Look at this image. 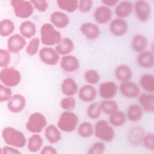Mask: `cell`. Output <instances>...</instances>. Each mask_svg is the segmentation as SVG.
Masks as SVG:
<instances>
[{
  "label": "cell",
  "mask_w": 154,
  "mask_h": 154,
  "mask_svg": "<svg viewBox=\"0 0 154 154\" xmlns=\"http://www.w3.org/2000/svg\"><path fill=\"white\" fill-rule=\"evenodd\" d=\"M2 137L7 144L16 148H22L26 143L24 134L10 126L4 128L2 131Z\"/></svg>",
  "instance_id": "obj_1"
},
{
  "label": "cell",
  "mask_w": 154,
  "mask_h": 154,
  "mask_svg": "<svg viewBox=\"0 0 154 154\" xmlns=\"http://www.w3.org/2000/svg\"><path fill=\"white\" fill-rule=\"evenodd\" d=\"M41 42L47 46L58 44L61 40V33L57 31L51 23L43 24L40 29Z\"/></svg>",
  "instance_id": "obj_2"
},
{
  "label": "cell",
  "mask_w": 154,
  "mask_h": 154,
  "mask_svg": "<svg viewBox=\"0 0 154 154\" xmlns=\"http://www.w3.org/2000/svg\"><path fill=\"white\" fill-rule=\"evenodd\" d=\"M94 132L97 138L105 142L112 141L115 137L114 129L104 119L98 120L95 123Z\"/></svg>",
  "instance_id": "obj_3"
},
{
  "label": "cell",
  "mask_w": 154,
  "mask_h": 154,
  "mask_svg": "<svg viewBox=\"0 0 154 154\" xmlns=\"http://www.w3.org/2000/svg\"><path fill=\"white\" fill-rule=\"evenodd\" d=\"M79 122L77 115L72 111H64L60 116L58 122V128L66 132H73L76 128Z\"/></svg>",
  "instance_id": "obj_4"
},
{
  "label": "cell",
  "mask_w": 154,
  "mask_h": 154,
  "mask_svg": "<svg viewBox=\"0 0 154 154\" xmlns=\"http://www.w3.org/2000/svg\"><path fill=\"white\" fill-rule=\"evenodd\" d=\"M21 79L20 72L13 67H5L0 72V81L8 87L17 85Z\"/></svg>",
  "instance_id": "obj_5"
},
{
  "label": "cell",
  "mask_w": 154,
  "mask_h": 154,
  "mask_svg": "<svg viewBox=\"0 0 154 154\" xmlns=\"http://www.w3.org/2000/svg\"><path fill=\"white\" fill-rule=\"evenodd\" d=\"M46 119L43 114L40 112H34L28 117L26 123L27 130L34 134H38L42 131L46 125Z\"/></svg>",
  "instance_id": "obj_6"
},
{
  "label": "cell",
  "mask_w": 154,
  "mask_h": 154,
  "mask_svg": "<svg viewBox=\"0 0 154 154\" xmlns=\"http://www.w3.org/2000/svg\"><path fill=\"white\" fill-rule=\"evenodd\" d=\"M15 15L20 18L26 19L31 16L34 8L31 3L26 0H11Z\"/></svg>",
  "instance_id": "obj_7"
},
{
  "label": "cell",
  "mask_w": 154,
  "mask_h": 154,
  "mask_svg": "<svg viewBox=\"0 0 154 154\" xmlns=\"http://www.w3.org/2000/svg\"><path fill=\"white\" fill-rule=\"evenodd\" d=\"M39 56L43 63L50 66L57 64L60 59L59 54L57 51L48 47L42 48L39 51Z\"/></svg>",
  "instance_id": "obj_8"
},
{
  "label": "cell",
  "mask_w": 154,
  "mask_h": 154,
  "mask_svg": "<svg viewBox=\"0 0 154 154\" xmlns=\"http://www.w3.org/2000/svg\"><path fill=\"white\" fill-rule=\"evenodd\" d=\"M120 90L123 96L129 99L135 98L140 94V89L138 85L131 81L122 82L120 85Z\"/></svg>",
  "instance_id": "obj_9"
},
{
  "label": "cell",
  "mask_w": 154,
  "mask_h": 154,
  "mask_svg": "<svg viewBox=\"0 0 154 154\" xmlns=\"http://www.w3.org/2000/svg\"><path fill=\"white\" fill-rule=\"evenodd\" d=\"M135 12L140 21L146 22L151 14V7L146 1L138 0L135 4Z\"/></svg>",
  "instance_id": "obj_10"
},
{
  "label": "cell",
  "mask_w": 154,
  "mask_h": 154,
  "mask_svg": "<svg viewBox=\"0 0 154 154\" xmlns=\"http://www.w3.org/2000/svg\"><path fill=\"white\" fill-rule=\"evenodd\" d=\"M26 99L25 97L20 94H16L11 96L8 100L7 108L13 113H19L25 107Z\"/></svg>",
  "instance_id": "obj_11"
},
{
  "label": "cell",
  "mask_w": 154,
  "mask_h": 154,
  "mask_svg": "<svg viewBox=\"0 0 154 154\" xmlns=\"http://www.w3.org/2000/svg\"><path fill=\"white\" fill-rule=\"evenodd\" d=\"M117 93V85L114 82H105L99 85V95L102 98L104 99H111L116 96Z\"/></svg>",
  "instance_id": "obj_12"
},
{
  "label": "cell",
  "mask_w": 154,
  "mask_h": 154,
  "mask_svg": "<svg viewBox=\"0 0 154 154\" xmlns=\"http://www.w3.org/2000/svg\"><path fill=\"white\" fill-rule=\"evenodd\" d=\"M26 44V42L25 38L19 34H15L11 35L7 41L8 51L14 54L21 51Z\"/></svg>",
  "instance_id": "obj_13"
},
{
  "label": "cell",
  "mask_w": 154,
  "mask_h": 154,
  "mask_svg": "<svg viewBox=\"0 0 154 154\" xmlns=\"http://www.w3.org/2000/svg\"><path fill=\"white\" fill-rule=\"evenodd\" d=\"M109 27L111 32L113 35L120 37L125 35L127 32L128 24L125 20L122 18H117L112 20Z\"/></svg>",
  "instance_id": "obj_14"
},
{
  "label": "cell",
  "mask_w": 154,
  "mask_h": 154,
  "mask_svg": "<svg viewBox=\"0 0 154 154\" xmlns=\"http://www.w3.org/2000/svg\"><path fill=\"white\" fill-rule=\"evenodd\" d=\"M80 31L87 38L91 40H94L99 37L100 34L99 27L94 23L91 22H85L81 25Z\"/></svg>",
  "instance_id": "obj_15"
},
{
  "label": "cell",
  "mask_w": 154,
  "mask_h": 154,
  "mask_svg": "<svg viewBox=\"0 0 154 154\" xmlns=\"http://www.w3.org/2000/svg\"><path fill=\"white\" fill-rule=\"evenodd\" d=\"M60 66L61 69L64 70L68 72H73L78 69L79 63L78 59L76 57L67 55L62 57Z\"/></svg>",
  "instance_id": "obj_16"
},
{
  "label": "cell",
  "mask_w": 154,
  "mask_h": 154,
  "mask_svg": "<svg viewBox=\"0 0 154 154\" xmlns=\"http://www.w3.org/2000/svg\"><path fill=\"white\" fill-rule=\"evenodd\" d=\"M94 17L97 23L104 24L108 22L111 19L112 11L111 9L106 6H100L95 10Z\"/></svg>",
  "instance_id": "obj_17"
},
{
  "label": "cell",
  "mask_w": 154,
  "mask_h": 154,
  "mask_svg": "<svg viewBox=\"0 0 154 154\" xmlns=\"http://www.w3.org/2000/svg\"><path fill=\"white\" fill-rule=\"evenodd\" d=\"M79 99L84 102H91L97 96V91L91 85H84L79 90Z\"/></svg>",
  "instance_id": "obj_18"
},
{
  "label": "cell",
  "mask_w": 154,
  "mask_h": 154,
  "mask_svg": "<svg viewBox=\"0 0 154 154\" xmlns=\"http://www.w3.org/2000/svg\"><path fill=\"white\" fill-rule=\"evenodd\" d=\"M144 135V131L141 126L132 128L128 133V139L129 143L134 146H138L141 144L142 139Z\"/></svg>",
  "instance_id": "obj_19"
},
{
  "label": "cell",
  "mask_w": 154,
  "mask_h": 154,
  "mask_svg": "<svg viewBox=\"0 0 154 154\" xmlns=\"http://www.w3.org/2000/svg\"><path fill=\"white\" fill-rule=\"evenodd\" d=\"M61 90L64 95L72 96L78 92V86L73 78H67L63 81L61 84Z\"/></svg>",
  "instance_id": "obj_20"
},
{
  "label": "cell",
  "mask_w": 154,
  "mask_h": 154,
  "mask_svg": "<svg viewBox=\"0 0 154 154\" xmlns=\"http://www.w3.org/2000/svg\"><path fill=\"white\" fill-rule=\"evenodd\" d=\"M137 63L143 69H150L154 66V55L149 51H144L138 55Z\"/></svg>",
  "instance_id": "obj_21"
},
{
  "label": "cell",
  "mask_w": 154,
  "mask_h": 154,
  "mask_svg": "<svg viewBox=\"0 0 154 154\" xmlns=\"http://www.w3.org/2000/svg\"><path fill=\"white\" fill-rule=\"evenodd\" d=\"M138 96V102L143 110L147 112H153L154 95L153 94L142 93Z\"/></svg>",
  "instance_id": "obj_22"
},
{
  "label": "cell",
  "mask_w": 154,
  "mask_h": 154,
  "mask_svg": "<svg viewBox=\"0 0 154 154\" xmlns=\"http://www.w3.org/2000/svg\"><path fill=\"white\" fill-rule=\"evenodd\" d=\"M134 9L133 4L129 1H123L120 2L115 10L116 14L119 18H126L129 17Z\"/></svg>",
  "instance_id": "obj_23"
},
{
  "label": "cell",
  "mask_w": 154,
  "mask_h": 154,
  "mask_svg": "<svg viewBox=\"0 0 154 154\" xmlns=\"http://www.w3.org/2000/svg\"><path fill=\"white\" fill-rule=\"evenodd\" d=\"M51 22L56 27L63 28L66 27L69 23V17L64 13L55 11L52 13L50 17Z\"/></svg>",
  "instance_id": "obj_24"
},
{
  "label": "cell",
  "mask_w": 154,
  "mask_h": 154,
  "mask_svg": "<svg viewBox=\"0 0 154 154\" xmlns=\"http://www.w3.org/2000/svg\"><path fill=\"white\" fill-rule=\"evenodd\" d=\"M45 135L51 144H55L61 139V134L60 130L53 125H48L45 128Z\"/></svg>",
  "instance_id": "obj_25"
},
{
  "label": "cell",
  "mask_w": 154,
  "mask_h": 154,
  "mask_svg": "<svg viewBox=\"0 0 154 154\" xmlns=\"http://www.w3.org/2000/svg\"><path fill=\"white\" fill-rule=\"evenodd\" d=\"M73 48L74 44L73 41L68 37H64L56 46L55 51L60 55H66L70 53Z\"/></svg>",
  "instance_id": "obj_26"
},
{
  "label": "cell",
  "mask_w": 154,
  "mask_h": 154,
  "mask_svg": "<svg viewBox=\"0 0 154 154\" xmlns=\"http://www.w3.org/2000/svg\"><path fill=\"white\" fill-rule=\"evenodd\" d=\"M116 78L122 82L130 81L133 76V72L130 67L127 65H120L115 70Z\"/></svg>",
  "instance_id": "obj_27"
},
{
  "label": "cell",
  "mask_w": 154,
  "mask_h": 154,
  "mask_svg": "<svg viewBox=\"0 0 154 154\" xmlns=\"http://www.w3.org/2000/svg\"><path fill=\"white\" fill-rule=\"evenodd\" d=\"M143 116V110L140 105H131L127 109L126 116L128 119L132 122L140 121L142 119Z\"/></svg>",
  "instance_id": "obj_28"
},
{
  "label": "cell",
  "mask_w": 154,
  "mask_h": 154,
  "mask_svg": "<svg viewBox=\"0 0 154 154\" xmlns=\"http://www.w3.org/2000/svg\"><path fill=\"white\" fill-rule=\"evenodd\" d=\"M19 31L22 36L26 38H31L36 33V26L33 22L26 20L20 24Z\"/></svg>",
  "instance_id": "obj_29"
},
{
  "label": "cell",
  "mask_w": 154,
  "mask_h": 154,
  "mask_svg": "<svg viewBox=\"0 0 154 154\" xmlns=\"http://www.w3.org/2000/svg\"><path fill=\"white\" fill-rule=\"evenodd\" d=\"M147 46V39L143 34H137L134 36L132 40V49L137 52L144 51Z\"/></svg>",
  "instance_id": "obj_30"
},
{
  "label": "cell",
  "mask_w": 154,
  "mask_h": 154,
  "mask_svg": "<svg viewBox=\"0 0 154 154\" xmlns=\"http://www.w3.org/2000/svg\"><path fill=\"white\" fill-rule=\"evenodd\" d=\"M126 121V116L125 112L121 110L117 109L109 116V122L116 127L122 126Z\"/></svg>",
  "instance_id": "obj_31"
},
{
  "label": "cell",
  "mask_w": 154,
  "mask_h": 154,
  "mask_svg": "<svg viewBox=\"0 0 154 154\" xmlns=\"http://www.w3.org/2000/svg\"><path fill=\"white\" fill-rule=\"evenodd\" d=\"M43 141L42 137L38 134H34L31 136L27 143V147L29 152L32 153L37 152L43 146Z\"/></svg>",
  "instance_id": "obj_32"
},
{
  "label": "cell",
  "mask_w": 154,
  "mask_h": 154,
  "mask_svg": "<svg viewBox=\"0 0 154 154\" xmlns=\"http://www.w3.org/2000/svg\"><path fill=\"white\" fill-rule=\"evenodd\" d=\"M140 83L141 87L150 93L154 91V76L150 73H146L141 76Z\"/></svg>",
  "instance_id": "obj_33"
},
{
  "label": "cell",
  "mask_w": 154,
  "mask_h": 154,
  "mask_svg": "<svg viewBox=\"0 0 154 154\" xmlns=\"http://www.w3.org/2000/svg\"><path fill=\"white\" fill-rule=\"evenodd\" d=\"M15 29V26L12 20L8 19H3L0 22V35L7 37L11 34Z\"/></svg>",
  "instance_id": "obj_34"
},
{
  "label": "cell",
  "mask_w": 154,
  "mask_h": 154,
  "mask_svg": "<svg viewBox=\"0 0 154 154\" xmlns=\"http://www.w3.org/2000/svg\"><path fill=\"white\" fill-rule=\"evenodd\" d=\"M60 8L69 13L74 12L78 7V0H57Z\"/></svg>",
  "instance_id": "obj_35"
},
{
  "label": "cell",
  "mask_w": 154,
  "mask_h": 154,
  "mask_svg": "<svg viewBox=\"0 0 154 154\" xmlns=\"http://www.w3.org/2000/svg\"><path fill=\"white\" fill-rule=\"evenodd\" d=\"M99 105L101 111L108 115H110L118 109L117 103L111 99H105L102 101Z\"/></svg>",
  "instance_id": "obj_36"
},
{
  "label": "cell",
  "mask_w": 154,
  "mask_h": 154,
  "mask_svg": "<svg viewBox=\"0 0 154 154\" xmlns=\"http://www.w3.org/2000/svg\"><path fill=\"white\" fill-rule=\"evenodd\" d=\"M78 132L80 137L85 138H89L93 135L94 128L91 123L84 122L79 125Z\"/></svg>",
  "instance_id": "obj_37"
},
{
  "label": "cell",
  "mask_w": 154,
  "mask_h": 154,
  "mask_svg": "<svg viewBox=\"0 0 154 154\" xmlns=\"http://www.w3.org/2000/svg\"><path fill=\"white\" fill-rule=\"evenodd\" d=\"M101 109L99 103L97 102H93L91 103L87 108V115L91 119H98L101 114Z\"/></svg>",
  "instance_id": "obj_38"
},
{
  "label": "cell",
  "mask_w": 154,
  "mask_h": 154,
  "mask_svg": "<svg viewBox=\"0 0 154 154\" xmlns=\"http://www.w3.org/2000/svg\"><path fill=\"white\" fill-rule=\"evenodd\" d=\"M85 81L90 84H96L100 81V75L99 73L93 69H90L86 71L84 73Z\"/></svg>",
  "instance_id": "obj_39"
},
{
  "label": "cell",
  "mask_w": 154,
  "mask_h": 154,
  "mask_svg": "<svg viewBox=\"0 0 154 154\" xmlns=\"http://www.w3.org/2000/svg\"><path fill=\"white\" fill-rule=\"evenodd\" d=\"M60 106L63 109L71 111L73 110L76 106V100L72 96H67L61 100Z\"/></svg>",
  "instance_id": "obj_40"
},
{
  "label": "cell",
  "mask_w": 154,
  "mask_h": 154,
  "mask_svg": "<svg viewBox=\"0 0 154 154\" xmlns=\"http://www.w3.org/2000/svg\"><path fill=\"white\" fill-rule=\"evenodd\" d=\"M40 45V39L38 37H34L29 42L26 48V52L29 56L34 55L38 51Z\"/></svg>",
  "instance_id": "obj_41"
},
{
  "label": "cell",
  "mask_w": 154,
  "mask_h": 154,
  "mask_svg": "<svg viewBox=\"0 0 154 154\" xmlns=\"http://www.w3.org/2000/svg\"><path fill=\"white\" fill-rule=\"evenodd\" d=\"M141 143L143 146L150 150H154V134L153 133H148L144 135Z\"/></svg>",
  "instance_id": "obj_42"
},
{
  "label": "cell",
  "mask_w": 154,
  "mask_h": 154,
  "mask_svg": "<svg viewBox=\"0 0 154 154\" xmlns=\"http://www.w3.org/2000/svg\"><path fill=\"white\" fill-rule=\"evenodd\" d=\"M11 55L8 51L0 49V67L5 68L10 64Z\"/></svg>",
  "instance_id": "obj_43"
},
{
  "label": "cell",
  "mask_w": 154,
  "mask_h": 154,
  "mask_svg": "<svg viewBox=\"0 0 154 154\" xmlns=\"http://www.w3.org/2000/svg\"><path fill=\"white\" fill-rule=\"evenodd\" d=\"M12 96V91L10 87L0 84V102L8 101Z\"/></svg>",
  "instance_id": "obj_44"
},
{
  "label": "cell",
  "mask_w": 154,
  "mask_h": 154,
  "mask_svg": "<svg viewBox=\"0 0 154 154\" xmlns=\"http://www.w3.org/2000/svg\"><path fill=\"white\" fill-rule=\"evenodd\" d=\"M105 149V146L103 143H94L88 149L87 154H103Z\"/></svg>",
  "instance_id": "obj_45"
},
{
  "label": "cell",
  "mask_w": 154,
  "mask_h": 154,
  "mask_svg": "<svg viewBox=\"0 0 154 154\" xmlns=\"http://www.w3.org/2000/svg\"><path fill=\"white\" fill-rule=\"evenodd\" d=\"M93 4V0H79L78 2L79 11L82 13H87L91 9Z\"/></svg>",
  "instance_id": "obj_46"
},
{
  "label": "cell",
  "mask_w": 154,
  "mask_h": 154,
  "mask_svg": "<svg viewBox=\"0 0 154 154\" xmlns=\"http://www.w3.org/2000/svg\"><path fill=\"white\" fill-rule=\"evenodd\" d=\"M31 3L38 11L45 12L48 7V3L46 0H31Z\"/></svg>",
  "instance_id": "obj_47"
},
{
  "label": "cell",
  "mask_w": 154,
  "mask_h": 154,
  "mask_svg": "<svg viewBox=\"0 0 154 154\" xmlns=\"http://www.w3.org/2000/svg\"><path fill=\"white\" fill-rule=\"evenodd\" d=\"M2 154H21V153L14 147L6 146L2 149Z\"/></svg>",
  "instance_id": "obj_48"
},
{
  "label": "cell",
  "mask_w": 154,
  "mask_h": 154,
  "mask_svg": "<svg viewBox=\"0 0 154 154\" xmlns=\"http://www.w3.org/2000/svg\"><path fill=\"white\" fill-rule=\"evenodd\" d=\"M40 154H58L56 149L51 146H46L41 150Z\"/></svg>",
  "instance_id": "obj_49"
},
{
  "label": "cell",
  "mask_w": 154,
  "mask_h": 154,
  "mask_svg": "<svg viewBox=\"0 0 154 154\" xmlns=\"http://www.w3.org/2000/svg\"><path fill=\"white\" fill-rule=\"evenodd\" d=\"M119 0H102V2L106 5V6L108 7H112L115 5Z\"/></svg>",
  "instance_id": "obj_50"
},
{
  "label": "cell",
  "mask_w": 154,
  "mask_h": 154,
  "mask_svg": "<svg viewBox=\"0 0 154 154\" xmlns=\"http://www.w3.org/2000/svg\"><path fill=\"white\" fill-rule=\"evenodd\" d=\"M0 154H2V149L1 147H0Z\"/></svg>",
  "instance_id": "obj_51"
}]
</instances>
